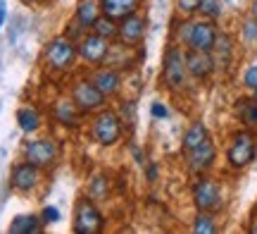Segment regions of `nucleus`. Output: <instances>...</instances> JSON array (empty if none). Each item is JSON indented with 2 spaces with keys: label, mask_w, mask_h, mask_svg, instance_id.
Instances as JSON below:
<instances>
[{
  "label": "nucleus",
  "mask_w": 257,
  "mask_h": 234,
  "mask_svg": "<svg viewBox=\"0 0 257 234\" xmlns=\"http://www.w3.org/2000/svg\"><path fill=\"white\" fill-rule=\"evenodd\" d=\"M257 155V141L255 136L250 134V131H238V134H233V139H231V146L226 150V160H229L231 168H245L250 165Z\"/></svg>",
  "instance_id": "1"
},
{
  "label": "nucleus",
  "mask_w": 257,
  "mask_h": 234,
  "mask_svg": "<svg viewBox=\"0 0 257 234\" xmlns=\"http://www.w3.org/2000/svg\"><path fill=\"white\" fill-rule=\"evenodd\" d=\"M181 38H184L188 48L193 50H205L210 53L214 41H217V27L212 22H188L184 24V31H181Z\"/></svg>",
  "instance_id": "2"
},
{
  "label": "nucleus",
  "mask_w": 257,
  "mask_h": 234,
  "mask_svg": "<svg viewBox=\"0 0 257 234\" xmlns=\"http://www.w3.org/2000/svg\"><path fill=\"white\" fill-rule=\"evenodd\" d=\"M193 201L195 208L202 213H217L221 208V189L214 179H200L193 187Z\"/></svg>",
  "instance_id": "3"
},
{
  "label": "nucleus",
  "mask_w": 257,
  "mask_h": 234,
  "mask_svg": "<svg viewBox=\"0 0 257 234\" xmlns=\"http://www.w3.org/2000/svg\"><path fill=\"white\" fill-rule=\"evenodd\" d=\"M76 234H98L102 229V215L100 210L93 206L91 201L81 198L76 203V220H74Z\"/></svg>",
  "instance_id": "4"
},
{
  "label": "nucleus",
  "mask_w": 257,
  "mask_h": 234,
  "mask_svg": "<svg viewBox=\"0 0 257 234\" xmlns=\"http://www.w3.org/2000/svg\"><path fill=\"white\" fill-rule=\"evenodd\" d=\"M186 55L179 48H169V53L165 57V84L169 89L179 91L186 84Z\"/></svg>",
  "instance_id": "5"
},
{
  "label": "nucleus",
  "mask_w": 257,
  "mask_h": 234,
  "mask_svg": "<svg viewBox=\"0 0 257 234\" xmlns=\"http://www.w3.org/2000/svg\"><path fill=\"white\" fill-rule=\"evenodd\" d=\"M93 136H95L98 143H102V146H112V143H117L119 136H121L119 117H117L114 113H110V110L100 113V117H98L95 124H93Z\"/></svg>",
  "instance_id": "6"
},
{
  "label": "nucleus",
  "mask_w": 257,
  "mask_h": 234,
  "mask_svg": "<svg viewBox=\"0 0 257 234\" xmlns=\"http://www.w3.org/2000/svg\"><path fill=\"white\" fill-rule=\"evenodd\" d=\"M46 57L55 69H67L74 62V57H76V46H74V41H69V38H55L48 46Z\"/></svg>",
  "instance_id": "7"
},
{
  "label": "nucleus",
  "mask_w": 257,
  "mask_h": 234,
  "mask_svg": "<svg viewBox=\"0 0 257 234\" xmlns=\"http://www.w3.org/2000/svg\"><path fill=\"white\" fill-rule=\"evenodd\" d=\"M74 103L79 105L81 110H98L105 103V94H102L93 82H81V84L74 86Z\"/></svg>",
  "instance_id": "8"
},
{
  "label": "nucleus",
  "mask_w": 257,
  "mask_h": 234,
  "mask_svg": "<svg viewBox=\"0 0 257 234\" xmlns=\"http://www.w3.org/2000/svg\"><path fill=\"white\" fill-rule=\"evenodd\" d=\"M214 155H217V148H214L212 139H205L200 146H195L193 150L186 153V163H188L191 172H205L207 168H212Z\"/></svg>",
  "instance_id": "9"
},
{
  "label": "nucleus",
  "mask_w": 257,
  "mask_h": 234,
  "mask_svg": "<svg viewBox=\"0 0 257 234\" xmlns=\"http://www.w3.org/2000/svg\"><path fill=\"white\" fill-rule=\"evenodd\" d=\"M186 69H188V74L195 76V79H207L217 67H214V60H212V53L193 50L191 48V50L186 53Z\"/></svg>",
  "instance_id": "10"
},
{
  "label": "nucleus",
  "mask_w": 257,
  "mask_h": 234,
  "mask_svg": "<svg viewBox=\"0 0 257 234\" xmlns=\"http://www.w3.org/2000/svg\"><path fill=\"white\" fill-rule=\"evenodd\" d=\"M117 36L121 38V43L136 46V43H141L143 36H146V22L131 12V15H126V17L121 19V24L117 27Z\"/></svg>",
  "instance_id": "11"
},
{
  "label": "nucleus",
  "mask_w": 257,
  "mask_h": 234,
  "mask_svg": "<svg viewBox=\"0 0 257 234\" xmlns=\"http://www.w3.org/2000/svg\"><path fill=\"white\" fill-rule=\"evenodd\" d=\"M57 158V146L53 141H31L27 143V160L34 163L36 168L50 165Z\"/></svg>",
  "instance_id": "12"
},
{
  "label": "nucleus",
  "mask_w": 257,
  "mask_h": 234,
  "mask_svg": "<svg viewBox=\"0 0 257 234\" xmlns=\"http://www.w3.org/2000/svg\"><path fill=\"white\" fill-rule=\"evenodd\" d=\"M210 53L217 69H229L231 60H233V43H231V38L226 34H217V41H214Z\"/></svg>",
  "instance_id": "13"
},
{
  "label": "nucleus",
  "mask_w": 257,
  "mask_h": 234,
  "mask_svg": "<svg viewBox=\"0 0 257 234\" xmlns=\"http://www.w3.org/2000/svg\"><path fill=\"white\" fill-rule=\"evenodd\" d=\"M38 182V170L34 163H22L12 170V187L19 189V191H29L34 189Z\"/></svg>",
  "instance_id": "14"
},
{
  "label": "nucleus",
  "mask_w": 257,
  "mask_h": 234,
  "mask_svg": "<svg viewBox=\"0 0 257 234\" xmlns=\"http://www.w3.org/2000/svg\"><path fill=\"white\" fill-rule=\"evenodd\" d=\"M79 53H81L88 62H100L105 60L107 55V46H105V38L98 36V34H93V36H86L81 41V48H79Z\"/></svg>",
  "instance_id": "15"
},
{
  "label": "nucleus",
  "mask_w": 257,
  "mask_h": 234,
  "mask_svg": "<svg viewBox=\"0 0 257 234\" xmlns=\"http://www.w3.org/2000/svg\"><path fill=\"white\" fill-rule=\"evenodd\" d=\"M138 0H102V12L112 19H124L136 10Z\"/></svg>",
  "instance_id": "16"
},
{
  "label": "nucleus",
  "mask_w": 257,
  "mask_h": 234,
  "mask_svg": "<svg viewBox=\"0 0 257 234\" xmlns=\"http://www.w3.org/2000/svg\"><path fill=\"white\" fill-rule=\"evenodd\" d=\"M205 139H210V131H207V127H205V124H200V122L191 124V127L186 129V134H184V153L193 150L195 146H200Z\"/></svg>",
  "instance_id": "17"
},
{
  "label": "nucleus",
  "mask_w": 257,
  "mask_h": 234,
  "mask_svg": "<svg viewBox=\"0 0 257 234\" xmlns=\"http://www.w3.org/2000/svg\"><path fill=\"white\" fill-rule=\"evenodd\" d=\"M93 84L98 86L105 96H112V94H117V89H119V74H117L114 69L98 72V74L93 76Z\"/></svg>",
  "instance_id": "18"
},
{
  "label": "nucleus",
  "mask_w": 257,
  "mask_h": 234,
  "mask_svg": "<svg viewBox=\"0 0 257 234\" xmlns=\"http://www.w3.org/2000/svg\"><path fill=\"white\" fill-rule=\"evenodd\" d=\"M98 17H100V5H98L95 0H81V3H79L76 19L81 22L83 27H93Z\"/></svg>",
  "instance_id": "19"
},
{
  "label": "nucleus",
  "mask_w": 257,
  "mask_h": 234,
  "mask_svg": "<svg viewBox=\"0 0 257 234\" xmlns=\"http://www.w3.org/2000/svg\"><path fill=\"white\" fill-rule=\"evenodd\" d=\"M41 227H38V217L36 215H19L12 220V225H10V232L12 234H34L38 232Z\"/></svg>",
  "instance_id": "20"
},
{
  "label": "nucleus",
  "mask_w": 257,
  "mask_h": 234,
  "mask_svg": "<svg viewBox=\"0 0 257 234\" xmlns=\"http://www.w3.org/2000/svg\"><path fill=\"white\" fill-rule=\"evenodd\" d=\"M17 122H19V127H22V131H34V129H38L41 117H38V113L34 108H22L17 113Z\"/></svg>",
  "instance_id": "21"
},
{
  "label": "nucleus",
  "mask_w": 257,
  "mask_h": 234,
  "mask_svg": "<svg viewBox=\"0 0 257 234\" xmlns=\"http://www.w3.org/2000/svg\"><path fill=\"white\" fill-rule=\"evenodd\" d=\"M193 232L198 234H214L217 232V225H214V217H212V213H198V217H195V222H193Z\"/></svg>",
  "instance_id": "22"
},
{
  "label": "nucleus",
  "mask_w": 257,
  "mask_h": 234,
  "mask_svg": "<svg viewBox=\"0 0 257 234\" xmlns=\"http://www.w3.org/2000/svg\"><path fill=\"white\" fill-rule=\"evenodd\" d=\"M93 29H95V34L102 38H112V36H117V27H114V19L112 17H98L95 19V24H93Z\"/></svg>",
  "instance_id": "23"
},
{
  "label": "nucleus",
  "mask_w": 257,
  "mask_h": 234,
  "mask_svg": "<svg viewBox=\"0 0 257 234\" xmlns=\"http://www.w3.org/2000/svg\"><path fill=\"white\" fill-rule=\"evenodd\" d=\"M198 12H200L205 19H217L221 15V3L219 0H200Z\"/></svg>",
  "instance_id": "24"
},
{
  "label": "nucleus",
  "mask_w": 257,
  "mask_h": 234,
  "mask_svg": "<svg viewBox=\"0 0 257 234\" xmlns=\"http://www.w3.org/2000/svg\"><path fill=\"white\" fill-rule=\"evenodd\" d=\"M238 105L243 108V122L252 129H257V101H243Z\"/></svg>",
  "instance_id": "25"
},
{
  "label": "nucleus",
  "mask_w": 257,
  "mask_h": 234,
  "mask_svg": "<svg viewBox=\"0 0 257 234\" xmlns=\"http://www.w3.org/2000/svg\"><path fill=\"white\" fill-rule=\"evenodd\" d=\"M57 120L64 122V124H74L76 122V113H74V105L72 103H67V101H62V103H57Z\"/></svg>",
  "instance_id": "26"
},
{
  "label": "nucleus",
  "mask_w": 257,
  "mask_h": 234,
  "mask_svg": "<svg viewBox=\"0 0 257 234\" xmlns=\"http://www.w3.org/2000/svg\"><path fill=\"white\" fill-rule=\"evenodd\" d=\"M105 191H107L105 179H102V177H93V182H91V196L102 198V196H105Z\"/></svg>",
  "instance_id": "27"
},
{
  "label": "nucleus",
  "mask_w": 257,
  "mask_h": 234,
  "mask_svg": "<svg viewBox=\"0 0 257 234\" xmlns=\"http://www.w3.org/2000/svg\"><path fill=\"white\" fill-rule=\"evenodd\" d=\"M198 5H200V0H176V8H179V12H184V15L198 12Z\"/></svg>",
  "instance_id": "28"
},
{
  "label": "nucleus",
  "mask_w": 257,
  "mask_h": 234,
  "mask_svg": "<svg viewBox=\"0 0 257 234\" xmlns=\"http://www.w3.org/2000/svg\"><path fill=\"white\" fill-rule=\"evenodd\" d=\"M243 36H245V41H257V19L255 17L243 24Z\"/></svg>",
  "instance_id": "29"
},
{
  "label": "nucleus",
  "mask_w": 257,
  "mask_h": 234,
  "mask_svg": "<svg viewBox=\"0 0 257 234\" xmlns=\"http://www.w3.org/2000/svg\"><path fill=\"white\" fill-rule=\"evenodd\" d=\"M243 82H245V86H248V89H252V91H255V89H257V65H252V67H248V69H245Z\"/></svg>",
  "instance_id": "30"
},
{
  "label": "nucleus",
  "mask_w": 257,
  "mask_h": 234,
  "mask_svg": "<svg viewBox=\"0 0 257 234\" xmlns=\"http://www.w3.org/2000/svg\"><path fill=\"white\" fill-rule=\"evenodd\" d=\"M57 220H60V210L48 206L46 210H43V222H57Z\"/></svg>",
  "instance_id": "31"
},
{
  "label": "nucleus",
  "mask_w": 257,
  "mask_h": 234,
  "mask_svg": "<svg viewBox=\"0 0 257 234\" xmlns=\"http://www.w3.org/2000/svg\"><path fill=\"white\" fill-rule=\"evenodd\" d=\"M153 115H155V117H167V108L162 103H155L153 105Z\"/></svg>",
  "instance_id": "32"
},
{
  "label": "nucleus",
  "mask_w": 257,
  "mask_h": 234,
  "mask_svg": "<svg viewBox=\"0 0 257 234\" xmlns=\"http://www.w3.org/2000/svg\"><path fill=\"white\" fill-rule=\"evenodd\" d=\"M250 232L252 234H257V213L252 215V220H250Z\"/></svg>",
  "instance_id": "33"
},
{
  "label": "nucleus",
  "mask_w": 257,
  "mask_h": 234,
  "mask_svg": "<svg viewBox=\"0 0 257 234\" xmlns=\"http://www.w3.org/2000/svg\"><path fill=\"white\" fill-rule=\"evenodd\" d=\"M250 15H252V17L257 19V0H255V3H252V8H250Z\"/></svg>",
  "instance_id": "34"
},
{
  "label": "nucleus",
  "mask_w": 257,
  "mask_h": 234,
  "mask_svg": "<svg viewBox=\"0 0 257 234\" xmlns=\"http://www.w3.org/2000/svg\"><path fill=\"white\" fill-rule=\"evenodd\" d=\"M255 96H257V89H255Z\"/></svg>",
  "instance_id": "35"
}]
</instances>
